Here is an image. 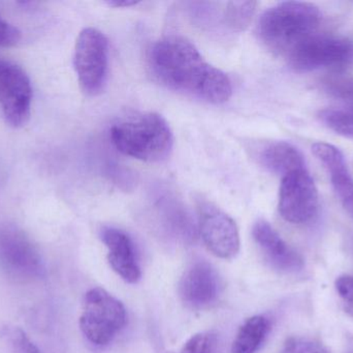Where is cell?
<instances>
[{"label": "cell", "mask_w": 353, "mask_h": 353, "mask_svg": "<svg viewBox=\"0 0 353 353\" xmlns=\"http://www.w3.org/2000/svg\"><path fill=\"white\" fill-rule=\"evenodd\" d=\"M149 60L157 79L174 90L211 104H223L232 97L228 75L210 64L185 37L169 35L159 39Z\"/></svg>", "instance_id": "1"}, {"label": "cell", "mask_w": 353, "mask_h": 353, "mask_svg": "<svg viewBox=\"0 0 353 353\" xmlns=\"http://www.w3.org/2000/svg\"><path fill=\"white\" fill-rule=\"evenodd\" d=\"M323 15L315 4L280 2L263 12L259 25L261 41L276 55L285 58L317 33Z\"/></svg>", "instance_id": "2"}, {"label": "cell", "mask_w": 353, "mask_h": 353, "mask_svg": "<svg viewBox=\"0 0 353 353\" xmlns=\"http://www.w3.org/2000/svg\"><path fill=\"white\" fill-rule=\"evenodd\" d=\"M114 146L128 157L159 163L171 155L174 135L167 120L154 112L124 118L111 128Z\"/></svg>", "instance_id": "3"}, {"label": "cell", "mask_w": 353, "mask_h": 353, "mask_svg": "<svg viewBox=\"0 0 353 353\" xmlns=\"http://www.w3.org/2000/svg\"><path fill=\"white\" fill-rule=\"evenodd\" d=\"M286 60L298 72L344 70L353 66V37L315 33L296 47Z\"/></svg>", "instance_id": "4"}, {"label": "cell", "mask_w": 353, "mask_h": 353, "mask_svg": "<svg viewBox=\"0 0 353 353\" xmlns=\"http://www.w3.org/2000/svg\"><path fill=\"white\" fill-rule=\"evenodd\" d=\"M125 323V308L117 298L103 288H93L87 292L80 327L91 343L107 345L123 329Z\"/></svg>", "instance_id": "5"}, {"label": "cell", "mask_w": 353, "mask_h": 353, "mask_svg": "<svg viewBox=\"0 0 353 353\" xmlns=\"http://www.w3.org/2000/svg\"><path fill=\"white\" fill-rule=\"evenodd\" d=\"M74 66L83 93L94 97L103 91L109 70V41L99 29H83L74 46Z\"/></svg>", "instance_id": "6"}, {"label": "cell", "mask_w": 353, "mask_h": 353, "mask_svg": "<svg viewBox=\"0 0 353 353\" xmlns=\"http://www.w3.org/2000/svg\"><path fill=\"white\" fill-rule=\"evenodd\" d=\"M319 205V191L306 168L294 170L282 178L278 209L285 221L309 223L316 217Z\"/></svg>", "instance_id": "7"}, {"label": "cell", "mask_w": 353, "mask_h": 353, "mask_svg": "<svg viewBox=\"0 0 353 353\" xmlns=\"http://www.w3.org/2000/svg\"><path fill=\"white\" fill-rule=\"evenodd\" d=\"M32 88L22 68L0 58V108L4 120L14 128L25 126L30 118Z\"/></svg>", "instance_id": "8"}, {"label": "cell", "mask_w": 353, "mask_h": 353, "mask_svg": "<svg viewBox=\"0 0 353 353\" xmlns=\"http://www.w3.org/2000/svg\"><path fill=\"white\" fill-rule=\"evenodd\" d=\"M199 230L207 248L215 256L232 259L240 250V236L234 220L209 202L199 204Z\"/></svg>", "instance_id": "9"}, {"label": "cell", "mask_w": 353, "mask_h": 353, "mask_svg": "<svg viewBox=\"0 0 353 353\" xmlns=\"http://www.w3.org/2000/svg\"><path fill=\"white\" fill-rule=\"evenodd\" d=\"M0 263L23 277H39L43 271L39 251L24 232L14 227L0 229Z\"/></svg>", "instance_id": "10"}, {"label": "cell", "mask_w": 353, "mask_h": 353, "mask_svg": "<svg viewBox=\"0 0 353 353\" xmlns=\"http://www.w3.org/2000/svg\"><path fill=\"white\" fill-rule=\"evenodd\" d=\"M252 236L267 260L278 271L296 273L304 267L302 256L288 246L267 221H257L253 226Z\"/></svg>", "instance_id": "11"}, {"label": "cell", "mask_w": 353, "mask_h": 353, "mask_svg": "<svg viewBox=\"0 0 353 353\" xmlns=\"http://www.w3.org/2000/svg\"><path fill=\"white\" fill-rule=\"evenodd\" d=\"M219 277L215 269L205 261L194 263L185 273L180 292L183 300L192 308L210 306L219 294Z\"/></svg>", "instance_id": "12"}, {"label": "cell", "mask_w": 353, "mask_h": 353, "mask_svg": "<svg viewBox=\"0 0 353 353\" xmlns=\"http://www.w3.org/2000/svg\"><path fill=\"white\" fill-rule=\"evenodd\" d=\"M312 151L329 172L332 186L342 207L353 218V178L343 153L337 147L325 142L314 143Z\"/></svg>", "instance_id": "13"}, {"label": "cell", "mask_w": 353, "mask_h": 353, "mask_svg": "<svg viewBox=\"0 0 353 353\" xmlns=\"http://www.w3.org/2000/svg\"><path fill=\"white\" fill-rule=\"evenodd\" d=\"M101 238L109 250L108 260L112 269L128 283H137L141 278V269L132 238L114 227L103 228Z\"/></svg>", "instance_id": "14"}, {"label": "cell", "mask_w": 353, "mask_h": 353, "mask_svg": "<svg viewBox=\"0 0 353 353\" xmlns=\"http://www.w3.org/2000/svg\"><path fill=\"white\" fill-rule=\"evenodd\" d=\"M257 158L265 169L282 178L294 170L306 168L301 151L285 141L265 143L259 149Z\"/></svg>", "instance_id": "15"}, {"label": "cell", "mask_w": 353, "mask_h": 353, "mask_svg": "<svg viewBox=\"0 0 353 353\" xmlns=\"http://www.w3.org/2000/svg\"><path fill=\"white\" fill-rule=\"evenodd\" d=\"M270 330V321L265 316L247 319L240 327L232 343V353H255L265 341Z\"/></svg>", "instance_id": "16"}, {"label": "cell", "mask_w": 353, "mask_h": 353, "mask_svg": "<svg viewBox=\"0 0 353 353\" xmlns=\"http://www.w3.org/2000/svg\"><path fill=\"white\" fill-rule=\"evenodd\" d=\"M319 116L321 122L336 134L353 138V106L321 110Z\"/></svg>", "instance_id": "17"}, {"label": "cell", "mask_w": 353, "mask_h": 353, "mask_svg": "<svg viewBox=\"0 0 353 353\" xmlns=\"http://www.w3.org/2000/svg\"><path fill=\"white\" fill-rule=\"evenodd\" d=\"M256 6L255 1L228 2L224 12L226 24L232 30H245L252 20Z\"/></svg>", "instance_id": "18"}, {"label": "cell", "mask_w": 353, "mask_h": 353, "mask_svg": "<svg viewBox=\"0 0 353 353\" xmlns=\"http://www.w3.org/2000/svg\"><path fill=\"white\" fill-rule=\"evenodd\" d=\"M181 353H220L217 336L213 333H201L193 336Z\"/></svg>", "instance_id": "19"}, {"label": "cell", "mask_w": 353, "mask_h": 353, "mask_svg": "<svg viewBox=\"0 0 353 353\" xmlns=\"http://www.w3.org/2000/svg\"><path fill=\"white\" fill-rule=\"evenodd\" d=\"M325 89L336 99L353 103V77L335 76L325 82Z\"/></svg>", "instance_id": "20"}, {"label": "cell", "mask_w": 353, "mask_h": 353, "mask_svg": "<svg viewBox=\"0 0 353 353\" xmlns=\"http://www.w3.org/2000/svg\"><path fill=\"white\" fill-rule=\"evenodd\" d=\"M282 353H330L327 348L314 340L292 337L286 340Z\"/></svg>", "instance_id": "21"}, {"label": "cell", "mask_w": 353, "mask_h": 353, "mask_svg": "<svg viewBox=\"0 0 353 353\" xmlns=\"http://www.w3.org/2000/svg\"><path fill=\"white\" fill-rule=\"evenodd\" d=\"M6 336L12 353H39L37 346L27 337L25 332L19 327L10 330Z\"/></svg>", "instance_id": "22"}, {"label": "cell", "mask_w": 353, "mask_h": 353, "mask_svg": "<svg viewBox=\"0 0 353 353\" xmlns=\"http://www.w3.org/2000/svg\"><path fill=\"white\" fill-rule=\"evenodd\" d=\"M335 287L341 298L344 310L353 318V276H340L336 280Z\"/></svg>", "instance_id": "23"}, {"label": "cell", "mask_w": 353, "mask_h": 353, "mask_svg": "<svg viewBox=\"0 0 353 353\" xmlns=\"http://www.w3.org/2000/svg\"><path fill=\"white\" fill-rule=\"evenodd\" d=\"M21 32L0 15V47H12L20 41Z\"/></svg>", "instance_id": "24"}, {"label": "cell", "mask_w": 353, "mask_h": 353, "mask_svg": "<svg viewBox=\"0 0 353 353\" xmlns=\"http://www.w3.org/2000/svg\"><path fill=\"white\" fill-rule=\"evenodd\" d=\"M139 1L136 0H109L107 4L111 8H130V6H136Z\"/></svg>", "instance_id": "25"}, {"label": "cell", "mask_w": 353, "mask_h": 353, "mask_svg": "<svg viewBox=\"0 0 353 353\" xmlns=\"http://www.w3.org/2000/svg\"><path fill=\"white\" fill-rule=\"evenodd\" d=\"M350 353H353V352H350Z\"/></svg>", "instance_id": "26"}]
</instances>
